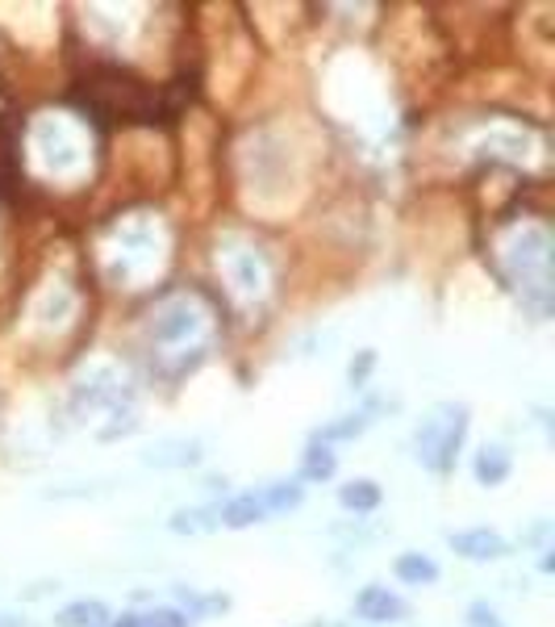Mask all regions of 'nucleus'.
<instances>
[{
	"instance_id": "nucleus-6",
	"label": "nucleus",
	"mask_w": 555,
	"mask_h": 627,
	"mask_svg": "<svg viewBox=\"0 0 555 627\" xmlns=\"http://www.w3.org/2000/svg\"><path fill=\"white\" fill-rule=\"evenodd\" d=\"M393 573L405 586H434V581H439V565H434L430 556H422V552H401Z\"/></svg>"
},
{
	"instance_id": "nucleus-3",
	"label": "nucleus",
	"mask_w": 555,
	"mask_h": 627,
	"mask_svg": "<svg viewBox=\"0 0 555 627\" xmlns=\"http://www.w3.org/2000/svg\"><path fill=\"white\" fill-rule=\"evenodd\" d=\"M355 615L364 619V624H401L405 615H409V606L405 599H396L389 586H364L360 594H355Z\"/></svg>"
},
{
	"instance_id": "nucleus-2",
	"label": "nucleus",
	"mask_w": 555,
	"mask_h": 627,
	"mask_svg": "<svg viewBox=\"0 0 555 627\" xmlns=\"http://www.w3.org/2000/svg\"><path fill=\"white\" fill-rule=\"evenodd\" d=\"M468 431V410L464 406H434L422 418V427L414 431V452L430 473H447L455 464V448Z\"/></svg>"
},
{
	"instance_id": "nucleus-16",
	"label": "nucleus",
	"mask_w": 555,
	"mask_h": 627,
	"mask_svg": "<svg viewBox=\"0 0 555 627\" xmlns=\"http://www.w3.org/2000/svg\"><path fill=\"white\" fill-rule=\"evenodd\" d=\"M371 368V352L360 355V364H351V381H364V373Z\"/></svg>"
},
{
	"instance_id": "nucleus-15",
	"label": "nucleus",
	"mask_w": 555,
	"mask_h": 627,
	"mask_svg": "<svg viewBox=\"0 0 555 627\" xmlns=\"http://www.w3.org/2000/svg\"><path fill=\"white\" fill-rule=\"evenodd\" d=\"M468 615H472V627H502V624H497V611H493V606H484V602H476Z\"/></svg>"
},
{
	"instance_id": "nucleus-11",
	"label": "nucleus",
	"mask_w": 555,
	"mask_h": 627,
	"mask_svg": "<svg viewBox=\"0 0 555 627\" xmlns=\"http://www.w3.org/2000/svg\"><path fill=\"white\" fill-rule=\"evenodd\" d=\"M213 527H222V515H217V506H192V511H176L172 515V531H180V536H197V531H213Z\"/></svg>"
},
{
	"instance_id": "nucleus-1",
	"label": "nucleus",
	"mask_w": 555,
	"mask_h": 627,
	"mask_svg": "<svg viewBox=\"0 0 555 627\" xmlns=\"http://www.w3.org/2000/svg\"><path fill=\"white\" fill-rule=\"evenodd\" d=\"M76 97L101 117H122V122H167L163 97L151 92L142 80H134L122 67H92L88 80L76 88Z\"/></svg>"
},
{
	"instance_id": "nucleus-10",
	"label": "nucleus",
	"mask_w": 555,
	"mask_h": 627,
	"mask_svg": "<svg viewBox=\"0 0 555 627\" xmlns=\"http://www.w3.org/2000/svg\"><path fill=\"white\" fill-rule=\"evenodd\" d=\"M301 498H305V490L297 481H272V486L260 490V502H264L267 515H285L292 506H301Z\"/></svg>"
},
{
	"instance_id": "nucleus-14",
	"label": "nucleus",
	"mask_w": 555,
	"mask_h": 627,
	"mask_svg": "<svg viewBox=\"0 0 555 627\" xmlns=\"http://www.w3.org/2000/svg\"><path fill=\"white\" fill-rule=\"evenodd\" d=\"M138 627H188V619L180 611H151V615H138Z\"/></svg>"
},
{
	"instance_id": "nucleus-5",
	"label": "nucleus",
	"mask_w": 555,
	"mask_h": 627,
	"mask_svg": "<svg viewBox=\"0 0 555 627\" xmlns=\"http://www.w3.org/2000/svg\"><path fill=\"white\" fill-rule=\"evenodd\" d=\"M217 515H222V527H251V523H264L267 511L264 502H260V493H238L230 498L226 506H217Z\"/></svg>"
},
{
	"instance_id": "nucleus-4",
	"label": "nucleus",
	"mask_w": 555,
	"mask_h": 627,
	"mask_svg": "<svg viewBox=\"0 0 555 627\" xmlns=\"http://www.w3.org/2000/svg\"><path fill=\"white\" fill-rule=\"evenodd\" d=\"M451 548L459 552V556H468V561H497L509 552L505 544V536L497 531H489V527H472V531H455L451 536Z\"/></svg>"
},
{
	"instance_id": "nucleus-7",
	"label": "nucleus",
	"mask_w": 555,
	"mask_h": 627,
	"mask_svg": "<svg viewBox=\"0 0 555 627\" xmlns=\"http://www.w3.org/2000/svg\"><path fill=\"white\" fill-rule=\"evenodd\" d=\"M472 468H476V481H480V486H502L505 477H509V452L497 448V443H493V448H480Z\"/></svg>"
},
{
	"instance_id": "nucleus-8",
	"label": "nucleus",
	"mask_w": 555,
	"mask_h": 627,
	"mask_svg": "<svg viewBox=\"0 0 555 627\" xmlns=\"http://www.w3.org/2000/svg\"><path fill=\"white\" fill-rule=\"evenodd\" d=\"M59 627H109V606L97 599L72 602L59 611Z\"/></svg>"
},
{
	"instance_id": "nucleus-9",
	"label": "nucleus",
	"mask_w": 555,
	"mask_h": 627,
	"mask_svg": "<svg viewBox=\"0 0 555 627\" xmlns=\"http://www.w3.org/2000/svg\"><path fill=\"white\" fill-rule=\"evenodd\" d=\"M339 502H343L346 511H355V515H368L380 506V486L368 481V477H360V481H346L343 490H339Z\"/></svg>"
},
{
	"instance_id": "nucleus-12",
	"label": "nucleus",
	"mask_w": 555,
	"mask_h": 627,
	"mask_svg": "<svg viewBox=\"0 0 555 627\" xmlns=\"http://www.w3.org/2000/svg\"><path fill=\"white\" fill-rule=\"evenodd\" d=\"M335 452L326 448V443H310L305 448V461H301V477H310V481H326V477H335Z\"/></svg>"
},
{
	"instance_id": "nucleus-17",
	"label": "nucleus",
	"mask_w": 555,
	"mask_h": 627,
	"mask_svg": "<svg viewBox=\"0 0 555 627\" xmlns=\"http://www.w3.org/2000/svg\"><path fill=\"white\" fill-rule=\"evenodd\" d=\"M113 627H138V615H122V619H117Z\"/></svg>"
},
{
	"instance_id": "nucleus-13",
	"label": "nucleus",
	"mask_w": 555,
	"mask_h": 627,
	"mask_svg": "<svg viewBox=\"0 0 555 627\" xmlns=\"http://www.w3.org/2000/svg\"><path fill=\"white\" fill-rule=\"evenodd\" d=\"M364 427H368V414H346L343 423H330V427H321V431L314 436V443H326V448H330L335 439H355L360 431H364Z\"/></svg>"
}]
</instances>
